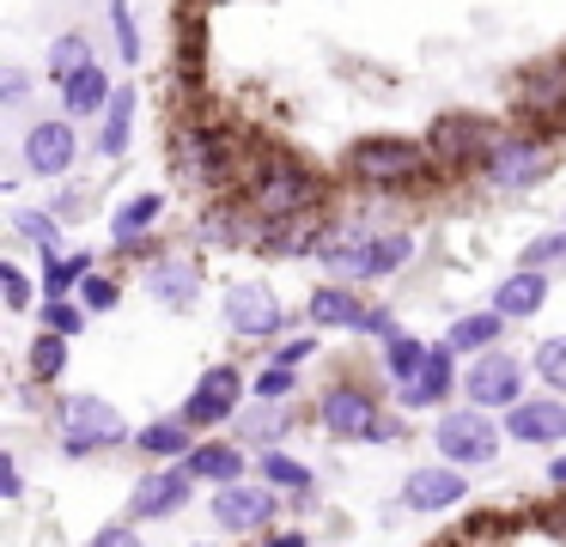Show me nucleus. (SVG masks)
<instances>
[{
  "label": "nucleus",
  "mask_w": 566,
  "mask_h": 547,
  "mask_svg": "<svg viewBox=\"0 0 566 547\" xmlns=\"http://www.w3.org/2000/svg\"><path fill=\"white\" fill-rule=\"evenodd\" d=\"M548 286H554V274H542V267H512V274L493 280L488 311H500L505 323H530V316L548 304Z\"/></svg>",
  "instance_id": "24"
},
{
  "label": "nucleus",
  "mask_w": 566,
  "mask_h": 547,
  "mask_svg": "<svg viewBox=\"0 0 566 547\" xmlns=\"http://www.w3.org/2000/svg\"><path fill=\"white\" fill-rule=\"evenodd\" d=\"M517 267H542V274H566V225L542 231V238L524 243V255H517Z\"/></svg>",
  "instance_id": "36"
},
{
  "label": "nucleus",
  "mask_w": 566,
  "mask_h": 547,
  "mask_svg": "<svg viewBox=\"0 0 566 547\" xmlns=\"http://www.w3.org/2000/svg\"><path fill=\"white\" fill-rule=\"evenodd\" d=\"M293 425H298V401H256L250 396L244 413L232 420V432L250 456H262V450H281L286 438H293Z\"/></svg>",
  "instance_id": "23"
},
{
  "label": "nucleus",
  "mask_w": 566,
  "mask_h": 547,
  "mask_svg": "<svg viewBox=\"0 0 566 547\" xmlns=\"http://www.w3.org/2000/svg\"><path fill=\"white\" fill-rule=\"evenodd\" d=\"M530 371L542 377V389L566 396V335H542L536 347H530Z\"/></svg>",
  "instance_id": "35"
},
{
  "label": "nucleus",
  "mask_w": 566,
  "mask_h": 547,
  "mask_svg": "<svg viewBox=\"0 0 566 547\" xmlns=\"http://www.w3.org/2000/svg\"><path fill=\"white\" fill-rule=\"evenodd\" d=\"M554 134L548 128H500V140L488 146L475 177L488 182L493 194H530L554 177Z\"/></svg>",
  "instance_id": "6"
},
{
  "label": "nucleus",
  "mask_w": 566,
  "mask_h": 547,
  "mask_svg": "<svg viewBox=\"0 0 566 547\" xmlns=\"http://www.w3.org/2000/svg\"><path fill=\"white\" fill-rule=\"evenodd\" d=\"M420 140H427L439 177H457V170H481L488 146L500 140V122L481 116V109H439V116L427 122V134H420Z\"/></svg>",
  "instance_id": "8"
},
{
  "label": "nucleus",
  "mask_w": 566,
  "mask_h": 547,
  "mask_svg": "<svg viewBox=\"0 0 566 547\" xmlns=\"http://www.w3.org/2000/svg\"><path fill=\"white\" fill-rule=\"evenodd\" d=\"M80 158V134H74V116H43L25 128V177H67Z\"/></svg>",
  "instance_id": "18"
},
{
  "label": "nucleus",
  "mask_w": 566,
  "mask_h": 547,
  "mask_svg": "<svg viewBox=\"0 0 566 547\" xmlns=\"http://www.w3.org/2000/svg\"><path fill=\"white\" fill-rule=\"evenodd\" d=\"M171 170L189 182V189L201 194H238V182H244L250 158H244V134L232 128V122H184V128L171 134Z\"/></svg>",
  "instance_id": "4"
},
{
  "label": "nucleus",
  "mask_w": 566,
  "mask_h": 547,
  "mask_svg": "<svg viewBox=\"0 0 566 547\" xmlns=\"http://www.w3.org/2000/svg\"><path fill=\"white\" fill-rule=\"evenodd\" d=\"M86 304H80V298H43V328H50V335H67V340H74L80 335V328H86Z\"/></svg>",
  "instance_id": "40"
},
{
  "label": "nucleus",
  "mask_w": 566,
  "mask_h": 547,
  "mask_svg": "<svg viewBox=\"0 0 566 547\" xmlns=\"http://www.w3.org/2000/svg\"><path fill=\"white\" fill-rule=\"evenodd\" d=\"M342 177L366 194H408L427 189L439 177V165H432L427 140H415V134H359L342 152Z\"/></svg>",
  "instance_id": "3"
},
{
  "label": "nucleus",
  "mask_w": 566,
  "mask_h": 547,
  "mask_svg": "<svg viewBox=\"0 0 566 547\" xmlns=\"http://www.w3.org/2000/svg\"><path fill=\"white\" fill-rule=\"evenodd\" d=\"M311 420L329 438H342V444H396V438H402V420H390V413H384V396L354 371L329 377V383L317 389Z\"/></svg>",
  "instance_id": "5"
},
{
  "label": "nucleus",
  "mask_w": 566,
  "mask_h": 547,
  "mask_svg": "<svg viewBox=\"0 0 566 547\" xmlns=\"http://www.w3.org/2000/svg\"><path fill=\"white\" fill-rule=\"evenodd\" d=\"M0 498H7V505H19V498H25V469H19L13 450L0 456Z\"/></svg>",
  "instance_id": "43"
},
{
  "label": "nucleus",
  "mask_w": 566,
  "mask_h": 547,
  "mask_svg": "<svg viewBox=\"0 0 566 547\" xmlns=\"http://www.w3.org/2000/svg\"><path fill=\"white\" fill-rule=\"evenodd\" d=\"M111 97H116V80L104 73V61H92V67H80L74 80L62 85V109L74 122H98L104 109H111Z\"/></svg>",
  "instance_id": "26"
},
{
  "label": "nucleus",
  "mask_w": 566,
  "mask_h": 547,
  "mask_svg": "<svg viewBox=\"0 0 566 547\" xmlns=\"http://www.w3.org/2000/svg\"><path fill=\"white\" fill-rule=\"evenodd\" d=\"M512 104H517V116L536 122V128L566 122V55L530 61V67L512 80Z\"/></svg>",
  "instance_id": "16"
},
{
  "label": "nucleus",
  "mask_w": 566,
  "mask_h": 547,
  "mask_svg": "<svg viewBox=\"0 0 566 547\" xmlns=\"http://www.w3.org/2000/svg\"><path fill=\"white\" fill-rule=\"evenodd\" d=\"M55 444H62V456H98V450L135 444V425L104 396H62L55 401Z\"/></svg>",
  "instance_id": "7"
},
{
  "label": "nucleus",
  "mask_w": 566,
  "mask_h": 547,
  "mask_svg": "<svg viewBox=\"0 0 566 547\" xmlns=\"http://www.w3.org/2000/svg\"><path fill=\"white\" fill-rule=\"evenodd\" d=\"M250 396L256 401H298V371H286V365H262V371L250 377Z\"/></svg>",
  "instance_id": "39"
},
{
  "label": "nucleus",
  "mask_w": 566,
  "mask_h": 547,
  "mask_svg": "<svg viewBox=\"0 0 566 547\" xmlns=\"http://www.w3.org/2000/svg\"><path fill=\"white\" fill-rule=\"evenodd\" d=\"M524 371L530 365L517 359V353L493 347V353H475V359L463 365V401L469 408H488V413H505L524 401Z\"/></svg>",
  "instance_id": "12"
},
{
  "label": "nucleus",
  "mask_w": 566,
  "mask_h": 547,
  "mask_svg": "<svg viewBox=\"0 0 566 547\" xmlns=\"http://www.w3.org/2000/svg\"><path fill=\"white\" fill-rule=\"evenodd\" d=\"M281 511H286V493H281V486H269V481H232V486H213V498H208L213 529L244 535V541L269 535L274 523H281Z\"/></svg>",
  "instance_id": "10"
},
{
  "label": "nucleus",
  "mask_w": 566,
  "mask_h": 547,
  "mask_svg": "<svg viewBox=\"0 0 566 547\" xmlns=\"http://www.w3.org/2000/svg\"><path fill=\"white\" fill-rule=\"evenodd\" d=\"M457 389H463V371H457V347H451V340H432V353H427V365H420V377L396 389V408H402V413H432L439 401H451Z\"/></svg>",
  "instance_id": "21"
},
{
  "label": "nucleus",
  "mask_w": 566,
  "mask_h": 547,
  "mask_svg": "<svg viewBox=\"0 0 566 547\" xmlns=\"http://www.w3.org/2000/svg\"><path fill=\"white\" fill-rule=\"evenodd\" d=\"M238 201L262 225H274V219H329L323 213L329 207V182H323V170H311V158L286 152V146H262L250 158L244 182H238Z\"/></svg>",
  "instance_id": "2"
},
{
  "label": "nucleus",
  "mask_w": 566,
  "mask_h": 547,
  "mask_svg": "<svg viewBox=\"0 0 566 547\" xmlns=\"http://www.w3.org/2000/svg\"><path fill=\"white\" fill-rule=\"evenodd\" d=\"M86 547H140V529H135L128 517H123V523H104V529L92 535Z\"/></svg>",
  "instance_id": "44"
},
{
  "label": "nucleus",
  "mask_w": 566,
  "mask_h": 547,
  "mask_svg": "<svg viewBox=\"0 0 566 547\" xmlns=\"http://www.w3.org/2000/svg\"><path fill=\"white\" fill-rule=\"evenodd\" d=\"M208 7H226V0H208Z\"/></svg>",
  "instance_id": "49"
},
{
  "label": "nucleus",
  "mask_w": 566,
  "mask_h": 547,
  "mask_svg": "<svg viewBox=\"0 0 566 547\" xmlns=\"http://www.w3.org/2000/svg\"><path fill=\"white\" fill-rule=\"evenodd\" d=\"M402 511H415V517H444V511H457L469 498V474L451 469V462H420V469L402 474Z\"/></svg>",
  "instance_id": "17"
},
{
  "label": "nucleus",
  "mask_w": 566,
  "mask_h": 547,
  "mask_svg": "<svg viewBox=\"0 0 566 547\" xmlns=\"http://www.w3.org/2000/svg\"><path fill=\"white\" fill-rule=\"evenodd\" d=\"M256 481L281 486V493H293V498H311V493H317V474H311V462L286 456V450H262V456H256Z\"/></svg>",
  "instance_id": "31"
},
{
  "label": "nucleus",
  "mask_w": 566,
  "mask_h": 547,
  "mask_svg": "<svg viewBox=\"0 0 566 547\" xmlns=\"http://www.w3.org/2000/svg\"><path fill=\"white\" fill-rule=\"evenodd\" d=\"M189 547H220V541H189Z\"/></svg>",
  "instance_id": "48"
},
{
  "label": "nucleus",
  "mask_w": 566,
  "mask_h": 547,
  "mask_svg": "<svg viewBox=\"0 0 566 547\" xmlns=\"http://www.w3.org/2000/svg\"><path fill=\"white\" fill-rule=\"evenodd\" d=\"M220 316L238 340H274L286 328V304L269 280H238V286H226Z\"/></svg>",
  "instance_id": "14"
},
{
  "label": "nucleus",
  "mask_w": 566,
  "mask_h": 547,
  "mask_svg": "<svg viewBox=\"0 0 566 547\" xmlns=\"http://www.w3.org/2000/svg\"><path fill=\"white\" fill-rule=\"evenodd\" d=\"M371 304H378V298H366L359 286H342V280H323V286L305 298V323H311V328H342V335H366Z\"/></svg>",
  "instance_id": "22"
},
{
  "label": "nucleus",
  "mask_w": 566,
  "mask_h": 547,
  "mask_svg": "<svg viewBox=\"0 0 566 547\" xmlns=\"http://www.w3.org/2000/svg\"><path fill=\"white\" fill-rule=\"evenodd\" d=\"M444 340H451L457 353H469V359H475V353H493L505 340V316L500 311H469V316H457V323H451V335H444Z\"/></svg>",
  "instance_id": "32"
},
{
  "label": "nucleus",
  "mask_w": 566,
  "mask_h": 547,
  "mask_svg": "<svg viewBox=\"0 0 566 547\" xmlns=\"http://www.w3.org/2000/svg\"><path fill=\"white\" fill-rule=\"evenodd\" d=\"M196 474L184 469V462H153L147 474L135 481V493H128V523H165L177 517V511L196 498Z\"/></svg>",
  "instance_id": "15"
},
{
  "label": "nucleus",
  "mask_w": 566,
  "mask_h": 547,
  "mask_svg": "<svg viewBox=\"0 0 566 547\" xmlns=\"http://www.w3.org/2000/svg\"><path fill=\"white\" fill-rule=\"evenodd\" d=\"M159 219H165V194H159V189L128 194V201L111 213V250L128 255V262H147V255H159V250H153V231H159Z\"/></svg>",
  "instance_id": "19"
},
{
  "label": "nucleus",
  "mask_w": 566,
  "mask_h": 547,
  "mask_svg": "<svg viewBox=\"0 0 566 547\" xmlns=\"http://www.w3.org/2000/svg\"><path fill=\"white\" fill-rule=\"evenodd\" d=\"M135 109H140V92L135 85H116L111 109L98 116V158H123L128 140H135Z\"/></svg>",
  "instance_id": "28"
},
{
  "label": "nucleus",
  "mask_w": 566,
  "mask_h": 547,
  "mask_svg": "<svg viewBox=\"0 0 566 547\" xmlns=\"http://www.w3.org/2000/svg\"><path fill=\"white\" fill-rule=\"evenodd\" d=\"M548 481H554V486H566V456H554V462H548Z\"/></svg>",
  "instance_id": "47"
},
{
  "label": "nucleus",
  "mask_w": 566,
  "mask_h": 547,
  "mask_svg": "<svg viewBox=\"0 0 566 547\" xmlns=\"http://www.w3.org/2000/svg\"><path fill=\"white\" fill-rule=\"evenodd\" d=\"M0 292H7V311H31V298H38V286L19 262H0Z\"/></svg>",
  "instance_id": "42"
},
{
  "label": "nucleus",
  "mask_w": 566,
  "mask_h": 547,
  "mask_svg": "<svg viewBox=\"0 0 566 547\" xmlns=\"http://www.w3.org/2000/svg\"><path fill=\"white\" fill-rule=\"evenodd\" d=\"M256 547H311V535L305 529H269V535H256Z\"/></svg>",
  "instance_id": "46"
},
{
  "label": "nucleus",
  "mask_w": 566,
  "mask_h": 547,
  "mask_svg": "<svg viewBox=\"0 0 566 547\" xmlns=\"http://www.w3.org/2000/svg\"><path fill=\"white\" fill-rule=\"evenodd\" d=\"M317 359V335H286L269 347V365H286V371H298V365Z\"/></svg>",
  "instance_id": "41"
},
{
  "label": "nucleus",
  "mask_w": 566,
  "mask_h": 547,
  "mask_svg": "<svg viewBox=\"0 0 566 547\" xmlns=\"http://www.w3.org/2000/svg\"><path fill=\"white\" fill-rule=\"evenodd\" d=\"M25 92H31L25 67H7V73H0V104H7V109H13V104H25Z\"/></svg>",
  "instance_id": "45"
},
{
  "label": "nucleus",
  "mask_w": 566,
  "mask_h": 547,
  "mask_svg": "<svg viewBox=\"0 0 566 547\" xmlns=\"http://www.w3.org/2000/svg\"><path fill=\"white\" fill-rule=\"evenodd\" d=\"M98 274V255L92 250H62V255H43V298H74L80 280Z\"/></svg>",
  "instance_id": "30"
},
{
  "label": "nucleus",
  "mask_w": 566,
  "mask_h": 547,
  "mask_svg": "<svg viewBox=\"0 0 566 547\" xmlns=\"http://www.w3.org/2000/svg\"><path fill=\"white\" fill-rule=\"evenodd\" d=\"M250 401V377L238 371V365H208V371L196 377V389H189L184 401V420L196 425V432H220V425H232L238 413H244Z\"/></svg>",
  "instance_id": "11"
},
{
  "label": "nucleus",
  "mask_w": 566,
  "mask_h": 547,
  "mask_svg": "<svg viewBox=\"0 0 566 547\" xmlns=\"http://www.w3.org/2000/svg\"><path fill=\"white\" fill-rule=\"evenodd\" d=\"M74 298L86 304L92 316H111L116 304H123V280H116V274H86V280H80V292H74Z\"/></svg>",
  "instance_id": "38"
},
{
  "label": "nucleus",
  "mask_w": 566,
  "mask_h": 547,
  "mask_svg": "<svg viewBox=\"0 0 566 547\" xmlns=\"http://www.w3.org/2000/svg\"><path fill=\"white\" fill-rule=\"evenodd\" d=\"M505 444V420H493L488 408H444L439 420H432V450H439V462H451V469H488L493 456H500Z\"/></svg>",
  "instance_id": "9"
},
{
  "label": "nucleus",
  "mask_w": 566,
  "mask_h": 547,
  "mask_svg": "<svg viewBox=\"0 0 566 547\" xmlns=\"http://www.w3.org/2000/svg\"><path fill=\"white\" fill-rule=\"evenodd\" d=\"M560 225H566V213H560Z\"/></svg>",
  "instance_id": "50"
},
{
  "label": "nucleus",
  "mask_w": 566,
  "mask_h": 547,
  "mask_svg": "<svg viewBox=\"0 0 566 547\" xmlns=\"http://www.w3.org/2000/svg\"><path fill=\"white\" fill-rule=\"evenodd\" d=\"M13 231L25 243H38V255H62V213H43V207H13Z\"/></svg>",
  "instance_id": "34"
},
{
  "label": "nucleus",
  "mask_w": 566,
  "mask_h": 547,
  "mask_svg": "<svg viewBox=\"0 0 566 547\" xmlns=\"http://www.w3.org/2000/svg\"><path fill=\"white\" fill-rule=\"evenodd\" d=\"M505 438L530 450H554L566 444V396L542 389V396H524L517 408H505Z\"/></svg>",
  "instance_id": "20"
},
{
  "label": "nucleus",
  "mask_w": 566,
  "mask_h": 547,
  "mask_svg": "<svg viewBox=\"0 0 566 547\" xmlns=\"http://www.w3.org/2000/svg\"><path fill=\"white\" fill-rule=\"evenodd\" d=\"M196 444H201V438H196V425H189L184 413H171V420H147L135 432V450L147 462H184Z\"/></svg>",
  "instance_id": "27"
},
{
  "label": "nucleus",
  "mask_w": 566,
  "mask_h": 547,
  "mask_svg": "<svg viewBox=\"0 0 566 547\" xmlns=\"http://www.w3.org/2000/svg\"><path fill=\"white\" fill-rule=\"evenodd\" d=\"M92 61H98V55H92V36H80V31H62V36L50 43V85L62 92V85L74 80L80 67H92Z\"/></svg>",
  "instance_id": "33"
},
{
  "label": "nucleus",
  "mask_w": 566,
  "mask_h": 547,
  "mask_svg": "<svg viewBox=\"0 0 566 547\" xmlns=\"http://www.w3.org/2000/svg\"><path fill=\"white\" fill-rule=\"evenodd\" d=\"M184 469L196 474L201 486H232V481H250V450L226 444V438H201V444L184 456Z\"/></svg>",
  "instance_id": "25"
},
{
  "label": "nucleus",
  "mask_w": 566,
  "mask_h": 547,
  "mask_svg": "<svg viewBox=\"0 0 566 547\" xmlns=\"http://www.w3.org/2000/svg\"><path fill=\"white\" fill-rule=\"evenodd\" d=\"M201 280H208V267H201V255H189V250H159L147 267H140V286H147V298L159 304V311H171V316L196 311Z\"/></svg>",
  "instance_id": "13"
},
{
  "label": "nucleus",
  "mask_w": 566,
  "mask_h": 547,
  "mask_svg": "<svg viewBox=\"0 0 566 547\" xmlns=\"http://www.w3.org/2000/svg\"><path fill=\"white\" fill-rule=\"evenodd\" d=\"M427 353H432V340H415L408 328H396L390 340H378V365H384V377H390V389L415 383L420 365H427Z\"/></svg>",
  "instance_id": "29"
},
{
  "label": "nucleus",
  "mask_w": 566,
  "mask_h": 547,
  "mask_svg": "<svg viewBox=\"0 0 566 547\" xmlns=\"http://www.w3.org/2000/svg\"><path fill=\"white\" fill-rule=\"evenodd\" d=\"M415 255V231L408 225H366V219H329L317 238L311 262L342 286H378V280L402 274Z\"/></svg>",
  "instance_id": "1"
},
{
  "label": "nucleus",
  "mask_w": 566,
  "mask_h": 547,
  "mask_svg": "<svg viewBox=\"0 0 566 547\" xmlns=\"http://www.w3.org/2000/svg\"><path fill=\"white\" fill-rule=\"evenodd\" d=\"M62 371H67V335L38 328V340H31V377H38V383H55Z\"/></svg>",
  "instance_id": "37"
}]
</instances>
